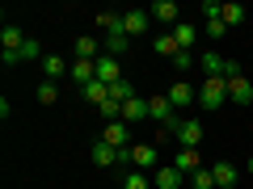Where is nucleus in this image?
I'll return each mask as SVG.
<instances>
[{"label": "nucleus", "mask_w": 253, "mask_h": 189, "mask_svg": "<svg viewBox=\"0 0 253 189\" xmlns=\"http://www.w3.org/2000/svg\"><path fill=\"white\" fill-rule=\"evenodd\" d=\"M165 130L177 139V147H199L203 143V122H199V118H169Z\"/></svg>", "instance_id": "nucleus-1"}, {"label": "nucleus", "mask_w": 253, "mask_h": 189, "mask_svg": "<svg viewBox=\"0 0 253 189\" xmlns=\"http://www.w3.org/2000/svg\"><path fill=\"white\" fill-rule=\"evenodd\" d=\"M228 101V76H207L199 89V105L203 109H219Z\"/></svg>", "instance_id": "nucleus-2"}, {"label": "nucleus", "mask_w": 253, "mask_h": 189, "mask_svg": "<svg viewBox=\"0 0 253 189\" xmlns=\"http://www.w3.org/2000/svg\"><path fill=\"white\" fill-rule=\"evenodd\" d=\"M0 46H4V51H0V59L9 63V67H13V63H21V46H26L21 26H13V21H9V26L0 30Z\"/></svg>", "instance_id": "nucleus-3"}, {"label": "nucleus", "mask_w": 253, "mask_h": 189, "mask_svg": "<svg viewBox=\"0 0 253 189\" xmlns=\"http://www.w3.org/2000/svg\"><path fill=\"white\" fill-rule=\"evenodd\" d=\"M123 160H131V164H135L139 172H144V168H156L161 152H156L152 143H135V147H126V152H123Z\"/></svg>", "instance_id": "nucleus-4"}, {"label": "nucleus", "mask_w": 253, "mask_h": 189, "mask_svg": "<svg viewBox=\"0 0 253 189\" xmlns=\"http://www.w3.org/2000/svg\"><path fill=\"white\" fill-rule=\"evenodd\" d=\"M148 26H152V13H148V9H131V13H123V30H126V38H144Z\"/></svg>", "instance_id": "nucleus-5"}, {"label": "nucleus", "mask_w": 253, "mask_h": 189, "mask_svg": "<svg viewBox=\"0 0 253 189\" xmlns=\"http://www.w3.org/2000/svg\"><path fill=\"white\" fill-rule=\"evenodd\" d=\"M228 101H232V105H253V84L245 80L241 72L228 76Z\"/></svg>", "instance_id": "nucleus-6"}, {"label": "nucleus", "mask_w": 253, "mask_h": 189, "mask_svg": "<svg viewBox=\"0 0 253 189\" xmlns=\"http://www.w3.org/2000/svg\"><path fill=\"white\" fill-rule=\"evenodd\" d=\"M101 139H106L110 147H118V152H126V143H131V126L118 118V122H106V130H101Z\"/></svg>", "instance_id": "nucleus-7"}, {"label": "nucleus", "mask_w": 253, "mask_h": 189, "mask_svg": "<svg viewBox=\"0 0 253 189\" xmlns=\"http://www.w3.org/2000/svg\"><path fill=\"white\" fill-rule=\"evenodd\" d=\"M165 97H169V101H173V109H177V114H181V109H186V105H194V101H199V93L190 89L186 80H173V84H169V93H165Z\"/></svg>", "instance_id": "nucleus-8"}, {"label": "nucleus", "mask_w": 253, "mask_h": 189, "mask_svg": "<svg viewBox=\"0 0 253 189\" xmlns=\"http://www.w3.org/2000/svg\"><path fill=\"white\" fill-rule=\"evenodd\" d=\"M173 168H177V172H186V177H194V172L203 168L199 147H177V160H173Z\"/></svg>", "instance_id": "nucleus-9"}, {"label": "nucleus", "mask_w": 253, "mask_h": 189, "mask_svg": "<svg viewBox=\"0 0 253 189\" xmlns=\"http://www.w3.org/2000/svg\"><path fill=\"white\" fill-rule=\"evenodd\" d=\"M148 118H152V122H169V118H177V109H173V101L169 97H165V93H161V97H148Z\"/></svg>", "instance_id": "nucleus-10"}, {"label": "nucleus", "mask_w": 253, "mask_h": 189, "mask_svg": "<svg viewBox=\"0 0 253 189\" xmlns=\"http://www.w3.org/2000/svg\"><path fill=\"white\" fill-rule=\"evenodd\" d=\"M236 177H241L236 164H228V160H215V164H211V181H215V189H232Z\"/></svg>", "instance_id": "nucleus-11"}, {"label": "nucleus", "mask_w": 253, "mask_h": 189, "mask_svg": "<svg viewBox=\"0 0 253 189\" xmlns=\"http://www.w3.org/2000/svg\"><path fill=\"white\" fill-rule=\"evenodd\" d=\"M181 181H190L186 172H177L173 164H161V168H156V177H152V185H156V189H177Z\"/></svg>", "instance_id": "nucleus-12"}, {"label": "nucleus", "mask_w": 253, "mask_h": 189, "mask_svg": "<svg viewBox=\"0 0 253 189\" xmlns=\"http://www.w3.org/2000/svg\"><path fill=\"white\" fill-rule=\"evenodd\" d=\"M97 80L101 84H118V80H123V67H118L114 55H101V59H97Z\"/></svg>", "instance_id": "nucleus-13"}, {"label": "nucleus", "mask_w": 253, "mask_h": 189, "mask_svg": "<svg viewBox=\"0 0 253 189\" xmlns=\"http://www.w3.org/2000/svg\"><path fill=\"white\" fill-rule=\"evenodd\" d=\"M169 34H173V42H177L181 51H190V46H194V38H199V26H194V21H177Z\"/></svg>", "instance_id": "nucleus-14"}, {"label": "nucleus", "mask_w": 253, "mask_h": 189, "mask_svg": "<svg viewBox=\"0 0 253 189\" xmlns=\"http://www.w3.org/2000/svg\"><path fill=\"white\" fill-rule=\"evenodd\" d=\"M123 160V152H118V147H110L106 139H101V143H93V164H97V168H110V164H118Z\"/></svg>", "instance_id": "nucleus-15"}, {"label": "nucleus", "mask_w": 253, "mask_h": 189, "mask_svg": "<svg viewBox=\"0 0 253 189\" xmlns=\"http://www.w3.org/2000/svg\"><path fill=\"white\" fill-rule=\"evenodd\" d=\"M148 13H152V17L161 21V26H169V30L177 26V4H173V0H156V4H152Z\"/></svg>", "instance_id": "nucleus-16"}, {"label": "nucleus", "mask_w": 253, "mask_h": 189, "mask_svg": "<svg viewBox=\"0 0 253 189\" xmlns=\"http://www.w3.org/2000/svg\"><path fill=\"white\" fill-rule=\"evenodd\" d=\"M72 80H81V89L93 84V80H97V59H76L72 63Z\"/></svg>", "instance_id": "nucleus-17"}, {"label": "nucleus", "mask_w": 253, "mask_h": 189, "mask_svg": "<svg viewBox=\"0 0 253 189\" xmlns=\"http://www.w3.org/2000/svg\"><path fill=\"white\" fill-rule=\"evenodd\" d=\"M144 118H148V101H144V97H131V101L123 105V122H126V126H131V122H144Z\"/></svg>", "instance_id": "nucleus-18"}, {"label": "nucleus", "mask_w": 253, "mask_h": 189, "mask_svg": "<svg viewBox=\"0 0 253 189\" xmlns=\"http://www.w3.org/2000/svg\"><path fill=\"white\" fill-rule=\"evenodd\" d=\"M84 101H93V105H106L110 101V84H101V80H93V84H84Z\"/></svg>", "instance_id": "nucleus-19"}, {"label": "nucleus", "mask_w": 253, "mask_h": 189, "mask_svg": "<svg viewBox=\"0 0 253 189\" xmlns=\"http://www.w3.org/2000/svg\"><path fill=\"white\" fill-rule=\"evenodd\" d=\"M42 72H46V80H59V76H63V72H72V67H68L59 55H42Z\"/></svg>", "instance_id": "nucleus-20"}, {"label": "nucleus", "mask_w": 253, "mask_h": 189, "mask_svg": "<svg viewBox=\"0 0 253 189\" xmlns=\"http://www.w3.org/2000/svg\"><path fill=\"white\" fill-rule=\"evenodd\" d=\"M126 46H131V38H126V30H118V34H106V55H114V59H118V55H123Z\"/></svg>", "instance_id": "nucleus-21"}, {"label": "nucleus", "mask_w": 253, "mask_h": 189, "mask_svg": "<svg viewBox=\"0 0 253 189\" xmlns=\"http://www.w3.org/2000/svg\"><path fill=\"white\" fill-rule=\"evenodd\" d=\"M101 55L106 51H101L93 38H76V59H101Z\"/></svg>", "instance_id": "nucleus-22"}, {"label": "nucleus", "mask_w": 253, "mask_h": 189, "mask_svg": "<svg viewBox=\"0 0 253 189\" xmlns=\"http://www.w3.org/2000/svg\"><path fill=\"white\" fill-rule=\"evenodd\" d=\"M131 97H135V89H131V80H118V84H110V101H118V105H126Z\"/></svg>", "instance_id": "nucleus-23"}, {"label": "nucleus", "mask_w": 253, "mask_h": 189, "mask_svg": "<svg viewBox=\"0 0 253 189\" xmlns=\"http://www.w3.org/2000/svg\"><path fill=\"white\" fill-rule=\"evenodd\" d=\"M97 30L118 34V30H123V13H97Z\"/></svg>", "instance_id": "nucleus-24"}, {"label": "nucleus", "mask_w": 253, "mask_h": 189, "mask_svg": "<svg viewBox=\"0 0 253 189\" xmlns=\"http://www.w3.org/2000/svg\"><path fill=\"white\" fill-rule=\"evenodd\" d=\"M123 189H152V177H148V172H126V177H123Z\"/></svg>", "instance_id": "nucleus-25"}, {"label": "nucleus", "mask_w": 253, "mask_h": 189, "mask_svg": "<svg viewBox=\"0 0 253 189\" xmlns=\"http://www.w3.org/2000/svg\"><path fill=\"white\" fill-rule=\"evenodd\" d=\"M152 51H156V55H169V59H173V55H177L181 46L173 42V34H161V38H156V42H152Z\"/></svg>", "instance_id": "nucleus-26"}, {"label": "nucleus", "mask_w": 253, "mask_h": 189, "mask_svg": "<svg viewBox=\"0 0 253 189\" xmlns=\"http://www.w3.org/2000/svg\"><path fill=\"white\" fill-rule=\"evenodd\" d=\"M219 17H224V26H241V21H245V4H224Z\"/></svg>", "instance_id": "nucleus-27"}, {"label": "nucleus", "mask_w": 253, "mask_h": 189, "mask_svg": "<svg viewBox=\"0 0 253 189\" xmlns=\"http://www.w3.org/2000/svg\"><path fill=\"white\" fill-rule=\"evenodd\" d=\"M38 101H42V105H55V101H59V89H55V80H42V84H38Z\"/></svg>", "instance_id": "nucleus-28"}, {"label": "nucleus", "mask_w": 253, "mask_h": 189, "mask_svg": "<svg viewBox=\"0 0 253 189\" xmlns=\"http://www.w3.org/2000/svg\"><path fill=\"white\" fill-rule=\"evenodd\" d=\"M190 189H215V181H211V168H199L194 177H190Z\"/></svg>", "instance_id": "nucleus-29"}, {"label": "nucleus", "mask_w": 253, "mask_h": 189, "mask_svg": "<svg viewBox=\"0 0 253 189\" xmlns=\"http://www.w3.org/2000/svg\"><path fill=\"white\" fill-rule=\"evenodd\" d=\"M190 67H194V55H190V51H177V55H173V72H190Z\"/></svg>", "instance_id": "nucleus-30"}, {"label": "nucleus", "mask_w": 253, "mask_h": 189, "mask_svg": "<svg viewBox=\"0 0 253 189\" xmlns=\"http://www.w3.org/2000/svg\"><path fill=\"white\" fill-rule=\"evenodd\" d=\"M203 26H207V34H211V38H224V34H228L224 17H211V21H203Z\"/></svg>", "instance_id": "nucleus-31"}, {"label": "nucleus", "mask_w": 253, "mask_h": 189, "mask_svg": "<svg viewBox=\"0 0 253 189\" xmlns=\"http://www.w3.org/2000/svg\"><path fill=\"white\" fill-rule=\"evenodd\" d=\"M219 13H224V4H219V0H203V21L219 17Z\"/></svg>", "instance_id": "nucleus-32"}, {"label": "nucleus", "mask_w": 253, "mask_h": 189, "mask_svg": "<svg viewBox=\"0 0 253 189\" xmlns=\"http://www.w3.org/2000/svg\"><path fill=\"white\" fill-rule=\"evenodd\" d=\"M42 55V46L34 42V38H26V46H21V59H38Z\"/></svg>", "instance_id": "nucleus-33"}, {"label": "nucleus", "mask_w": 253, "mask_h": 189, "mask_svg": "<svg viewBox=\"0 0 253 189\" xmlns=\"http://www.w3.org/2000/svg\"><path fill=\"white\" fill-rule=\"evenodd\" d=\"M249 172H253V156H249Z\"/></svg>", "instance_id": "nucleus-34"}]
</instances>
